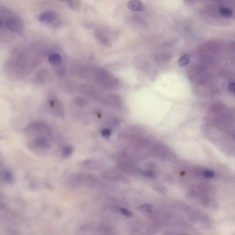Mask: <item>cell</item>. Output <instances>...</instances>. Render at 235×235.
Returning a JSON list of instances; mask_svg holds the SVG:
<instances>
[{"label":"cell","instance_id":"11","mask_svg":"<svg viewBox=\"0 0 235 235\" xmlns=\"http://www.w3.org/2000/svg\"><path fill=\"white\" fill-rule=\"evenodd\" d=\"M190 62V58L188 55L185 54L180 57L178 60L177 63L181 67L187 65Z\"/></svg>","mask_w":235,"mask_h":235},{"label":"cell","instance_id":"6","mask_svg":"<svg viewBox=\"0 0 235 235\" xmlns=\"http://www.w3.org/2000/svg\"><path fill=\"white\" fill-rule=\"evenodd\" d=\"M57 19V16L54 13L51 11H45L39 16V21L47 25L53 24Z\"/></svg>","mask_w":235,"mask_h":235},{"label":"cell","instance_id":"16","mask_svg":"<svg viewBox=\"0 0 235 235\" xmlns=\"http://www.w3.org/2000/svg\"><path fill=\"white\" fill-rule=\"evenodd\" d=\"M120 212H121L122 214L128 218H131L133 216L132 213L126 208H121Z\"/></svg>","mask_w":235,"mask_h":235},{"label":"cell","instance_id":"4","mask_svg":"<svg viewBox=\"0 0 235 235\" xmlns=\"http://www.w3.org/2000/svg\"><path fill=\"white\" fill-rule=\"evenodd\" d=\"M49 106L53 115L59 118H64V106L57 99H52L49 102Z\"/></svg>","mask_w":235,"mask_h":235},{"label":"cell","instance_id":"8","mask_svg":"<svg viewBox=\"0 0 235 235\" xmlns=\"http://www.w3.org/2000/svg\"><path fill=\"white\" fill-rule=\"evenodd\" d=\"M127 6L129 9L133 11H141L145 8L143 3L141 1L136 0L130 1Z\"/></svg>","mask_w":235,"mask_h":235},{"label":"cell","instance_id":"12","mask_svg":"<svg viewBox=\"0 0 235 235\" xmlns=\"http://www.w3.org/2000/svg\"><path fill=\"white\" fill-rule=\"evenodd\" d=\"M74 151V148L71 145H67L63 148L62 155L64 158L69 157L72 154Z\"/></svg>","mask_w":235,"mask_h":235},{"label":"cell","instance_id":"19","mask_svg":"<svg viewBox=\"0 0 235 235\" xmlns=\"http://www.w3.org/2000/svg\"></svg>","mask_w":235,"mask_h":235},{"label":"cell","instance_id":"7","mask_svg":"<svg viewBox=\"0 0 235 235\" xmlns=\"http://www.w3.org/2000/svg\"><path fill=\"white\" fill-rule=\"evenodd\" d=\"M14 181V176L11 171L5 169L0 171V182L6 184H12Z\"/></svg>","mask_w":235,"mask_h":235},{"label":"cell","instance_id":"18","mask_svg":"<svg viewBox=\"0 0 235 235\" xmlns=\"http://www.w3.org/2000/svg\"><path fill=\"white\" fill-rule=\"evenodd\" d=\"M204 175L206 177L212 178L214 176V173L212 171H205V172H204Z\"/></svg>","mask_w":235,"mask_h":235},{"label":"cell","instance_id":"2","mask_svg":"<svg viewBox=\"0 0 235 235\" xmlns=\"http://www.w3.org/2000/svg\"><path fill=\"white\" fill-rule=\"evenodd\" d=\"M24 134L30 133H39L44 135L49 138H52L53 133L50 127L45 123L42 121H34L29 124L25 127Z\"/></svg>","mask_w":235,"mask_h":235},{"label":"cell","instance_id":"13","mask_svg":"<svg viewBox=\"0 0 235 235\" xmlns=\"http://www.w3.org/2000/svg\"><path fill=\"white\" fill-rule=\"evenodd\" d=\"M139 209L141 212L145 213H150L152 212V206L151 204L148 203L141 204L138 207Z\"/></svg>","mask_w":235,"mask_h":235},{"label":"cell","instance_id":"10","mask_svg":"<svg viewBox=\"0 0 235 235\" xmlns=\"http://www.w3.org/2000/svg\"><path fill=\"white\" fill-rule=\"evenodd\" d=\"M219 12L221 16L226 18L232 17L233 15L232 11L229 8L221 7L219 10Z\"/></svg>","mask_w":235,"mask_h":235},{"label":"cell","instance_id":"9","mask_svg":"<svg viewBox=\"0 0 235 235\" xmlns=\"http://www.w3.org/2000/svg\"><path fill=\"white\" fill-rule=\"evenodd\" d=\"M49 61L53 65L58 66L61 64V57L58 54H51L49 56Z\"/></svg>","mask_w":235,"mask_h":235},{"label":"cell","instance_id":"3","mask_svg":"<svg viewBox=\"0 0 235 235\" xmlns=\"http://www.w3.org/2000/svg\"><path fill=\"white\" fill-rule=\"evenodd\" d=\"M81 166L88 170H100L104 168L105 163L100 159H90L83 161L81 163Z\"/></svg>","mask_w":235,"mask_h":235},{"label":"cell","instance_id":"17","mask_svg":"<svg viewBox=\"0 0 235 235\" xmlns=\"http://www.w3.org/2000/svg\"><path fill=\"white\" fill-rule=\"evenodd\" d=\"M228 89L230 92L232 93H235V83L231 82L229 83L228 85Z\"/></svg>","mask_w":235,"mask_h":235},{"label":"cell","instance_id":"1","mask_svg":"<svg viewBox=\"0 0 235 235\" xmlns=\"http://www.w3.org/2000/svg\"><path fill=\"white\" fill-rule=\"evenodd\" d=\"M23 26V22L19 16L0 7V30L17 33L21 31Z\"/></svg>","mask_w":235,"mask_h":235},{"label":"cell","instance_id":"5","mask_svg":"<svg viewBox=\"0 0 235 235\" xmlns=\"http://www.w3.org/2000/svg\"><path fill=\"white\" fill-rule=\"evenodd\" d=\"M102 176L105 179L115 181H125L126 180L121 173L115 171H105L102 173Z\"/></svg>","mask_w":235,"mask_h":235},{"label":"cell","instance_id":"15","mask_svg":"<svg viewBox=\"0 0 235 235\" xmlns=\"http://www.w3.org/2000/svg\"><path fill=\"white\" fill-rule=\"evenodd\" d=\"M101 134L104 138H108L111 136L112 132L109 129L104 128L101 130Z\"/></svg>","mask_w":235,"mask_h":235},{"label":"cell","instance_id":"14","mask_svg":"<svg viewBox=\"0 0 235 235\" xmlns=\"http://www.w3.org/2000/svg\"><path fill=\"white\" fill-rule=\"evenodd\" d=\"M74 104L78 107H85L87 104V100L82 97H77L74 99Z\"/></svg>","mask_w":235,"mask_h":235}]
</instances>
